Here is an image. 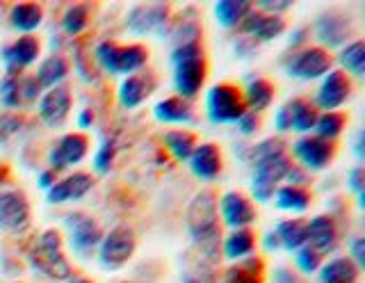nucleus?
Wrapping results in <instances>:
<instances>
[{"instance_id": "obj_51", "label": "nucleus", "mask_w": 365, "mask_h": 283, "mask_svg": "<svg viewBox=\"0 0 365 283\" xmlns=\"http://www.w3.org/2000/svg\"><path fill=\"white\" fill-rule=\"evenodd\" d=\"M283 180H288V185H292V187H302V185L306 183V172H304L302 167L290 165L288 174H285V178H283Z\"/></svg>"}, {"instance_id": "obj_5", "label": "nucleus", "mask_w": 365, "mask_h": 283, "mask_svg": "<svg viewBox=\"0 0 365 283\" xmlns=\"http://www.w3.org/2000/svg\"><path fill=\"white\" fill-rule=\"evenodd\" d=\"M247 112L242 92L231 83H220L208 89L205 94V115L217 126L224 123H237V119Z\"/></svg>"}, {"instance_id": "obj_30", "label": "nucleus", "mask_w": 365, "mask_h": 283, "mask_svg": "<svg viewBox=\"0 0 365 283\" xmlns=\"http://www.w3.org/2000/svg\"><path fill=\"white\" fill-rule=\"evenodd\" d=\"M43 21V7L37 3H16L9 12V24L16 32L30 35L34 32Z\"/></svg>"}, {"instance_id": "obj_22", "label": "nucleus", "mask_w": 365, "mask_h": 283, "mask_svg": "<svg viewBox=\"0 0 365 283\" xmlns=\"http://www.w3.org/2000/svg\"><path fill=\"white\" fill-rule=\"evenodd\" d=\"M190 172L201 180H215L222 174V151L212 142H203L194 146L190 155Z\"/></svg>"}, {"instance_id": "obj_9", "label": "nucleus", "mask_w": 365, "mask_h": 283, "mask_svg": "<svg viewBox=\"0 0 365 283\" xmlns=\"http://www.w3.org/2000/svg\"><path fill=\"white\" fill-rule=\"evenodd\" d=\"M292 155L299 163L297 167H302L304 172H322L334 160L336 144L319 140L315 135H304L292 144Z\"/></svg>"}, {"instance_id": "obj_53", "label": "nucleus", "mask_w": 365, "mask_h": 283, "mask_svg": "<svg viewBox=\"0 0 365 283\" xmlns=\"http://www.w3.org/2000/svg\"><path fill=\"white\" fill-rule=\"evenodd\" d=\"M55 183H57V174L51 172V169H48V172H41L39 174V187H43L46 192H48Z\"/></svg>"}, {"instance_id": "obj_41", "label": "nucleus", "mask_w": 365, "mask_h": 283, "mask_svg": "<svg viewBox=\"0 0 365 283\" xmlns=\"http://www.w3.org/2000/svg\"><path fill=\"white\" fill-rule=\"evenodd\" d=\"M279 153H285V144H283V140H279V138H269V140L260 142V144L254 146V149H251V163L265 160V158L279 155Z\"/></svg>"}, {"instance_id": "obj_34", "label": "nucleus", "mask_w": 365, "mask_h": 283, "mask_svg": "<svg viewBox=\"0 0 365 283\" xmlns=\"http://www.w3.org/2000/svg\"><path fill=\"white\" fill-rule=\"evenodd\" d=\"M338 62L342 66L340 69L342 73L363 78L365 76V41L354 39L347 43V46H342L338 53Z\"/></svg>"}, {"instance_id": "obj_42", "label": "nucleus", "mask_w": 365, "mask_h": 283, "mask_svg": "<svg viewBox=\"0 0 365 283\" xmlns=\"http://www.w3.org/2000/svg\"><path fill=\"white\" fill-rule=\"evenodd\" d=\"M114 142L108 140V142H103L98 146V151L94 155V169L98 174H108L110 172V167H112V160H114Z\"/></svg>"}, {"instance_id": "obj_24", "label": "nucleus", "mask_w": 365, "mask_h": 283, "mask_svg": "<svg viewBox=\"0 0 365 283\" xmlns=\"http://www.w3.org/2000/svg\"><path fill=\"white\" fill-rule=\"evenodd\" d=\"M285 112H288V119H290V130L299 133L302 138L304 135H311L315 128V121H317V108L306 98H292L288 103L283 106Z\"/></svg>"}, {"instance_id": "obj_43", "label": "nucleus", "mask_w": 365, "mask_h": 283, "mask_svg": "<svg viewBox=\"0 0 365 283\" xmlns=\"http://www.w3.org/2000/svg\"><path fill=\"white\" fill-rule=\"evenodd\" d=\"M347 187L359 197V203L363 206V197H365V172L363 167H354L351 172L347 174Z\"/></svg>"}, {"instance_id": "obj_48", "label": "nucleus", "mask_w": 365, "mask_h": 283, "mask_svg": "<svg viewBox=\"0 0 365 283\" xmlns=\"http://www.w3.org/2000/svg\"><path fill=\"white\" fill-rule=\"evenodd\" d=\"M21 130V119L14 117V115H5L0 117V142L11 138V135H16Z\"/></svg>"}, {"instance_id": "obj_19", "label": "nucleus", "mask_w": 365, "mask_h": 283, "mask_svg": "<svg viewBox=\"0 0 365 283\" xmlns=\"http://www.w3.org/2000/svg\"><path fill=\"white\" fill-rule=\"evenodd\" d=\"M39 53H41V43L32 35H23L16 41H11L3 51V62L7 66V76H16L19 69H28V66H32L37 62Z\"/></svg>"}, {"instance_id": "obj_18", "label": "nucleus", "mask_w": 365, "mask_h": 283, "mask_svg": "<svg viewBox=\"0 0 365 283\" xmlns=\"http://www.w3.org/2000/svg\"><path fill=\"white\" fill-rule=\"evenodd\" d=\"M338 226L334 222V217L329 215H317V217L306 222V245L317 252L319 256L322 254H331L336 252L338 247Z\"/></svg>"}, {"instance_id": "obj_16", "label": "nucleus", "mask_w": 365, "mask_h": 283, "mask_svg": "<svg viewBox=\"0 0 365 283\" xmlns=\"http://www.w3.org/2000/svg\"><path fill=\"white\" fill-rule=\"evenodd\" d=\"M217 210H220L222 222L228 229H249L256 222V208L245 195L240 192H226V195L217 201Z\"/></svg>"}, {"instance_id": "obj_31", "label": "nucleus", "mask_w": 365, "mask_h": 283, "mask_svg": "<svg viewBox=\"0 0 365 283\" xmlns=\"http://www.w3.org/2000/svg\"><path fill=\"white\" fill-rule=\"evenodd\" d=\"M242 98H245L247 112H254L256 115V112H262L272 106L274 87L269 81H265V78H251L245 87V92H242Z\"/></svg>"}, {"instance_id": "obj_27", "label": "nucleus", "mask_w": 365, "mask_h": 283, "mask_svg": "<svg viewBox=\"0 0 365 283\" xmlns=\"http://www.w3.org/2000/svg\"><path fill=\"white\" fill-rule=\"evenodd\" d=\"M68 76V62L66 58H62L60 53H53L48 55L41 64L34 78H37V83L41 89H53V87H60Z\"/></svg>"}, {"instance_id": "obj_56", "label": "nucleus", "mask_w": 365, "mask_h": 283, "mask_svg": "<svg viewBox=\"0 0 365 283\" xmlns=\"http://www.w3.org/2000/svg\"><path fill=\"white\" fill-rule=\"evenodd\" d=\"M294 35H297V37H290V46H297V43H302V41L306 39V30H304V28L294 30Z\"/></svg>"}, {"instance_id": "obj_3", "label": "nucleus", "mask_w": 365, "mask_h": 283, "mask_svg": "<svg viewBox=\"0 0 365 283\" xmlns=\"http://www.w3.org/2000/svg\"><path fill=\"white\" fill-rule=\"evenodd\" d=\"M94 58L106 73L135 76L146 66L148 51L142 46V43L119 46V43H114V41H101L94 51Z\"/></svg>"}, {"instance_id": "obj_10", "label": "nucleus", "mask_w": 365, "mask_h": 283, "mask_svg": "<svg viewBox=\"0 0 365 283\" xmlns=\"http://www.w3.org/2000/svg\"><path fill=\"white\" fill-rule=\"evenodd\" d=\"M315 39L319 41V48H331V51H340L342 46L349 43L351 35V21L347 14L340 12H324L315 19Z\"/></svg>"}, {"instance_id": "obj_29", "label": "nucleus", "mask_w": 365, "mask_h": 283, "mask_svg": "<svg viewBox=\"0 0 365 283\" xmlns=\"http://www.w3.org/2000/svg\"><path fill=\"white\" fill-rule=\"evenodd\" d=\"M251 9H254V3H247V0H220L215 3L212 14L222 28H237L242 26Z\"/></svg>"}, {"instance_id": "obj_46", "label": "nucleus", "mask_w": 365, "mask_h": 283, "mask_svg": "<svg viewBox=\"0 0 365 283\" xmlns=\"http://www.w3.org/2000/svg\"><path fill=\"white\" fill-rule=\"evenodd\" d=\"M19 92H21V101H34L39 94H41V87L37 83V78L34 76H28L19 81Z\"/></svg>"}, {"instance_id": "obj_11", "label": "nucleus", "mask_w": 365, "mask_h": 283, "mask_svg": "<svg viewBox=\"0 0 365 283\" xmlns=\"http://www.w3.org/2000/svg\"><path fill=\"white\" fill-rule=\"evenodd\" d=\"M351 94V81L347 73H342L340 69H331L322 81H319L317 94H315V108L317 112H338L340 106L347 103V98Z\"/></svg>"}, {"instance_id": "obj_40", "label": "nucleus", "mask_w": 365, "mask_h": 283, "mask_svg": "<svg viewBox=\"0 0 365 283\" xmlns=\"http://www.w3.org/2000/svg\"><path fill=\"white\" fill-rule=\"evenodd\" d=\"M0 103L5 108H16L21 106V92H19V78L16 76H5L0 81Z\"/></svg>"}, {"instance_id": "obj_35", "label": "nucleus", "mask_w": 365, "mask_h": 283, "mask_svg": "<svg viewBox=\"0 0 365 283\" xmlns=\"http://www.w3.org/2000/svg\"><path fill=\"white\" fill-rule=\"evenodd\" d=\"M163 144L176 163H187L192 151H194V146H197V138H194L190 130H182V128L180 130H167L163 135Z\"/></svg>"}, {"instance_id": "obj_6", "label": "nucleus", "mask_w": 365, "mask_h": 283, "mask_svg": "<svg viewBox=\"0 0 365 283\" xmlns=\"http://www.w3.org/2000/svg\"><path fill=\"white\" fill-rule=\"evenodd\" d=\"M290 160L285 153L265 158V160L254 163V176H251V195L258 203H267L274 199V192L279 190L281 180L285 178L290 169Z\"/></svg>"}, {"instance_id": "obj_39", "label": "nucleus", "mask_w": 365, "mask_h": 283, "mask_svg": "<svg viewBox=\"0 0 365 283\" xmlns=\"http://www.w3.org/2000/svg\"><path fill=\"white\" fill-rule=\"evenodd\" d=\"M294 263H297V267H299L302 274L311 277V274H317L319 265H322V256L306 245L299 249V252H294Z\"/></svg>"}, {"instance_id": "obj_38", "label": "nucleus", "mask_w": 365, "mask_h": 283, "mask_svg": "<svg viewBox=\"0 0 365 283\" xmlns=\"http://www.w3.org/2000/svg\"><path fill=\"white\" fill-rule=\"evenodd\" d=\"M87 24H89V7L83 3L71 5L62 16V30L71 37L80 35L87 28Z\"/></svg>"}, {"instance_id": "obj_36", "label": "nucleus", "mask_w": 365, "mask_h": 283, "mask_svg": "<svg viewBox=\"0 0 365 283\" xmlns=\"http://www.w3.org/2000/svg\"><path fill=\"white\" fill-rule=\"evenodd\" d=\"M274 203H277L279 210L285 212H306L311 206V195L304 187L283 185L274 192Z\"/></svg>"}, {"instance_id": "obj_32", "label": "nucleus", "mask_w": 365, "mask_h": 283, "mask_svg": "<svg viewBox=\"0 0 365 283\" xmlns=\"http://www.w3.org/2000/svg\"><path fill=\"white\" fill-rule=\"evenodd\" d=\"M262 274H265V263L258 256H247L237 260V265L226 269L224 283H262Z\"/></svg>"}, {"instance_id": "obj_14", "label": "nucleus", "mask_w": 365, "mask_h": 283, "mask_svg": "<svg viewBox=\"0 0 365 283\" xmlns=\"http://www.w3.org/2000/svg\"><path fill=\"white\" fill-rule=\"evenodd\" d=\"M30 224V203L19 190H0V231L19 233Z\"/></svg>"}, {"instance_id": "obj_15", "label": "nucleus", "mask_w": 365, "mask_h": 283, "mask_svg": "<svg viewBox=\"0 0 365 283\" xmlns=\"http://www.w3.org/2000/svg\"><path fill=\"white\" fill-rule=\"evenodd\" d=\"M89 151V140L85 133H68L48 151V167L51 172H62L66 167L80 165Z\"/></svg>"}, {"instance_id": "obj_4", "label": "nucleus", "mask_w": 365, "mask_h": 283, "mask_svg": "<svg viewBox=\"0 0 365 283\" xmlns=\"http://www.w3.org/2000/svg\"><path fill=\"white\" fill-rule=\"evenodd\" d=\"M28 260L34 269L41 272L48 279H57V281L71 279V265H68V260L64 256L62 237L57 231H43L34 249L28 254Z\"/></svg>"}, {"instance_id": "obj_50", "label": "nucleus", "mask_w": 365, "mask_h": 283, "mask_svg": "<svg viewBox=\"0 0 365 283\" xmlns=\"http://www.w3.org/2000/svg\"><path fill=\"white\" fill-rule=\"evenodd\" d=\"M272 283H304V279L288 267H277L272 274Z\"/></svg>"}, {"instance_id": "obj_47", "label": "nucleus", "mask_w": 365, "mask_h": 283, "mask_svg": "<svg viewBox=\"0 0 365 283\" xmlns=\"http://www.w3.org/2000/svg\"><path fill=\"white\" fill-rule=\"evenodd\" d=\"M354 265H356L359 269L365 267V237H354V240L349 242V256H347Z\"/></svg>"}, {"instance_id": "obj_55", "label": "nucleus", "mask_w": 365, "mask_h": 283, "mask_svg": "<svg viewBox=\"0 0 365 283\" xmlns=\"http://www.w3.org/2000/svg\"><path fill=\"white\" fill-rule=\"evenodd\" d=\"M354 149H356V158L359 160H363V130H359V135H356V142H354Z\"/></svg>"}, {"instance_id": "obj_52", "label": "nucleus", "mask_w": 365, "mask_h": 283, "mask_svg": "<svg viewBox=\"0 0 365 283\" xmlns=\"http://www.w3.org/2000/svg\"><path fill=\"white\" fill-rule=\"evenodd\" d=\"M91 123H94V112H91L89 108H85V110H80L78 112V126L83 128V130H87Z\"/></svg>"}, {"instance_id": "obj_37", "label": "nucleus", "mask_w": 365, "mask_h": 283, "mask_svg": "<svg viewBox=\"0 0 365 283\" xmlns=\"http://www.w3.org/2000/svg\"><path fill=\"white\" fill-rule=\"evenodd\" d=\"M342 130H345V115L342 112H322V115H317L311 135L324 142H336Z\"/></svg>"}, {"instance_id": "obj_57", "label": "nucleus", "mask_w": 365, "mask_h": 283, "mask_svg": "<svg viewBox=\"0 0 365 283\" xmlns=\"http://www.w3.org/2000/svg\"><path fill=\"white\" fill-rule=\"evenodd\" d=\"M68 283H89L87 279H80V277H76V279H68Z\"/></svg>"}, {"instance_id": "obj_17", "label": "nucleus", "mask_w": 365, "mask_h": 283, "mask_svg": "<svg viewBox=\"0 0 365 283\" xmlns=\"http://www.w3.org/2000/svg\"><path fill=\"white\" fill-rule=\"evenodd\" d=\"M71 89L60 85L53 89H46V94H41L39 98V117L46 126L51 128H60L62 123L66 121V117L71 115Z\"/></svg>"}, {"instance_id": "obj_28", "label": "nucleus", "mask_w": 365, "mask_h": 283, "mask_svg": "<svg viewBox=\"0 0 365 283\" xmlns=\"http://www.w3.org/2000/svg\"><path fill=\"white\" fill-rule=\"evenodd\" d=\"M254 249H256V235L249 229H235L222 240L224 258L235 260V263L247 258V256H254Z\"/></svg>"}, {"instance_id": "obj_44", "label": "nucleus", "mask_w": 365, "mask_h": 283, "mask_svg": "<svg viewBox=\"0 0 365 283\" xmlns=\"http://www.w3.org/2000/svg\"><path fill=\"white\" fill-rule=\"evenodd\" d=\"M180 283H220L217 281V274L212 269H208L205 265L197 267V269H190L185 272V277H182Z\"/></svg>"}, {"instance_id": "obj_33", "label": "nucleus", "mask_w": 365, "mask_h": 283, "mask_svg": "<svg viewBox=\"0 0 365 283\" xmlns=\"http://www.w3.org/2000/svg\"><path fill=\"white\" fill-rule=\"evenodd\" d=\"M279 237V245L285 252H299L302 247H306V222L304 220H285L274 229Z\"/></svg>"}, {"instance_id": "obj_23", "label": "nucleus", "mask_w": 365, "mask_h": 283, "mask_svg": "<svg viewBox=\"0 0 365 283\" xmlns=\"http://www.w3.org/2000/svg\"><path fill=\"white\" fill-rule=\"evenodd\" d=\"M153 89H155V78L151 73L125 76L117 89V98L125 110H135L151 96Z\"/></svg>"}, {"instance_id": "obj_20", "label": "nucleus", "mask_w": 365, "mask_h": 283, "mask_svg": "<svg viewBox=\"0 0 365 283\" xmlns=\"http://www.w3.org/2000/svg\"><path fill=\"white\" fill-rule=\"evenodd\" d=\"M242 32L249 39H256V41H274L279 39L283 32H285V19L283 16H269V14H262L254 7L251 12L247 14V19L242 21Z\"/></svg>"}, {"instance_id": "obj_13", "label": "nucleus", "mask_w": 365, "mask_h": 283, "mask_svg": "<svg viewBox=\"0 0 365 283\" xmlns=\"http://www.w3.org/2000/svg\"><path fill=\"white\" fill-rule=\"evenodd\" d=\"M169 21V5L165 3H140L135 5L128 16H125V28L133 35H151V32H163Z\"/></svg>"}, {"instance_id": "obj_45", "label": "nucleus", "mask_w": 365, "mask_h": 283, "mask_svg": "<svg viewBox=\"0 0 365 283\" xmlns=\"http://www.w3.org/2000/svg\"><path fill=\"white\" fill-rule=\"evenodd\" d=\"M258 12L269 14V16H281L283 12H288L292 7V3H281V0H260V3L254 5Z\"/></svg>"}, {"instance_id": "obj_26", "label": "nucleus", "mask_w": 365, "mask_h": 283, "mask_svg": "<svg viewBox=\"0 0 365 283\" xmlns=\"http://www.w3.org/2000/svg\"><path fill=\"white\" fill-rule=\"evenodd\" d=\"M317 274H319V283H359L361 269L349 258L338 256L319 265Z\"/></svg>"}, {"instance_id": "obj_49", "label": "nucleus", "mask_w": 365, "mask_h": 283, "mask_svg": "<svg viewBox=\"0 0 365 283\" xmlns=\"http://www.w3.org/2000/svg\"><path fill=\"white\" fill-rule=\"evenodd\" d=\"M258 123L260 121L254 112H245V115L237 119V130L242 135H254V133H258Z\"/></svg>"}, {"instance_id": "obj_1", "label": "nucleus", "mask_w": 365, "mask_h": 283, "mask_svg": "<svg viewBox=\"0 0 365 283\" xmlns=\"http://www.w3.org/2000/svg\"><path fill=\"white\" fill-rule=\"evenodd\" d=\"M187 231L192 242L201 252V265H212L220 260V210H217V199L210 190L199 192L192 199L187 208Z\"/></svg>"}, {"instance_id": "obj_2", "label": "nucleus", "mask_w": 365, "mask_h": 283, "mask_svg": "<svg viewBox=\"0 0 365 283\" xmlns=\"http://www.w3.org/2000/svg\"><path fill=\"white\" fill-rule=\"evenodd\" d=\"M171 62H174V87L178 92V98L192 101L194 96H199L205 85V76H208L201 43L176 46L174 53H171Z\"/></svg>"}, {"instance_id": "obj_8", "label": "nucleus", "mask_w": 365, "mask_h": 283, "mask_svg": "<svg viewBox=\"0 0 365 283\" xmlns=\"http://www.w3.org/2000/svg\"><path fill=\"white\" fill-rule=\"evenodd\" d=\"M334 66V58L329 51L319 46H308L297 51L285 64V73L297 81H322V78L331 71Z\"/></svg>"}, {"instance_id": "obj_54", "label": "nucleus", "mask_w": 365, "mask_h": 283, "mask_svg": "<svg viewBox=\"0 0 365 283\" xmlns=\"http://www.w3.org/2000/svg\"><path fill=\"white\" fill-rule=\"evenodd\" d=\"M262 247H265L267 252H277V249H281L277 233H274V231H269V233H265V235H262Z\"/></svg>"}, {"instance_id": "obj_12", "label": "nucleus", "mask_w": 365, "mask_h": 283, "mask_svg": "<svg viewBox=\"0 0 365 283\" xmlns=\"http://www.w3.org/2000/svg\"><path fill=\"white\" fill-rule=\"evenodd\" d=\"M66 231H68V245L78 254V256H87L89 252L101 245L103 240V231L94 217H87L83 212L68 215L66 217Z\"/></svg>"}, {"instance_id": "obj_7", "label": "nucleus", "mask_w": 365, "mask_h": 283, "mask_svg": "<svg viewBox=\"0 0 365 283\" xmlns=\"http://www.w3.org/2000/svg\"><path fill=\"white\" fill-rule=\"evenodd\" d=\"M135 235L128 226H114L110 233H103V240L98 245V263L106 269L123 267L135 254Z\"/></svg>"}, {"instance_id": "obj_25", "label": "nucleus", "mask_w": 365, "mask_h": 283, "mask_svg": "<svg viewBox=\"0 0 365 283\" xmlns=\"http://www.w3.org/2000/svg\"><path fill=\"white\" fill-rule=\"evenodd\" d=\"M153 117L160 123H180V126H185V123L194 121V110L190 106V101L169 96V98L158 101L153 108Z\"/></svg>"}, {"instance_id": "obj_21", "label": "nucleus", "mask_w": 365, "mask_h": 283, "mask_svg": "<svg viewBox=\"0 0 365 283\" xmlns=\"http://www.w3.org/2000/svg\"><path fill=\"white\" fill-rule=\"evenodd\" d=\"M91 187H94V178H91V174L76 172L71 176L57 180V183L46 192V199H48V203H53V206H60V203L80 201Z\"/></svg>"}]
</instances>
